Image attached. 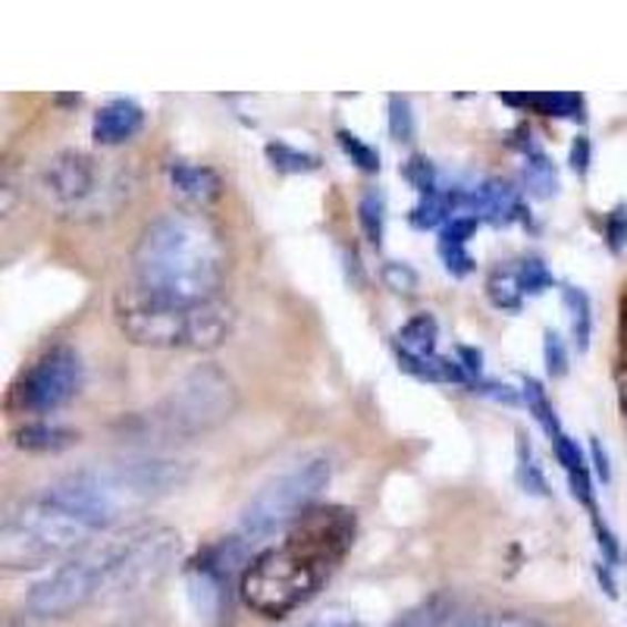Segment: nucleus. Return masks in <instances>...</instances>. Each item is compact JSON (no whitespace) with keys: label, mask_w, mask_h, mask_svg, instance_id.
I'll return each instance as SVG.
<instances>
[{"label":"nucleus","mask_w":627,"mask_h":627,"mask_svg":"<svg viewBox=\"0 0 627 627\" xmlns=\"http://www.w3.org/2000/svg\"><path fill=\"white\" fill-rule=\"evenodd\" d=\"M176 555L179 534L173 527H130L123 534L94 539L92 546L66 558L25 593L22 606L32 618H66L94 599L154 584L176 562Z\"/></svg>","instance_id":"1"},{"label":"nucleus","mask_w":627,"mask_h":627,"mask_svg":"<svg viewBox=\"0 0 627 627\" xmlns=\"http://www.w3.org/2000/svg\"><path fill=\"white\" fill-rule=\"evenodd\" d=\"M354 543V512L311 508L286 536L258 553L239 577L241 603L264 618H286L314 599Z\"/></svg>","instance_id":"2"},{"label":"nucleus","mask_w":627,"mask_h":627,"mask_svg":"<svg viewBox=\"0 0 627 627\" xmlns=\"http://www.w3.org/2000/svg\"><path fill=\"white\" fill-rule=\"evenodd\" d=\"M226 245L202 210H169L151 220L132 248V286L154 296L207 301L220 298Z\"/></svg>","instance_id":"3"},{"label":"nucleus","mask_w":627,"mask_h":627,"mask_svg":"<svg viewBox=\"0 0 627 627\" xmlns=\"http://www.w3.org/2000/svg\"><path fill=\"white\" fill-rule=\"evenodd\" d=\"M113 317L123 336L161 351H210L233 332L236 314L223 298L185 301L154 296L138 286L123 289L113 298Z\"/></svg>","instance_id":"4"},{"label":"nucleus","mask_w":627,"mask_h":627,"mask_svg":"<svg viewBox=\"0 0 627 627\" xmlns=\"http://www.w3.org/2000/svg\"><path fill=\"white\" fill-rule=\"evenodd\" d=\"M97 534H104V527L85 508L48 486L3 517L0 565L41 568L56 558H73L85 546H92V536Z\"/></svg>","instance_id":"5"},{"label":"nucleus","mask_w":627,"mask_h":627,"mask_svg":"<svg viewBox=\"0 0 627 627\" xmlns=\"http://www.w3.org/2000/svg\"><path fill=\"white\" fill-rule=\"evenodd\" d=\"M330 480L332 462L327 455H308L292 467H286L245 502L236 536L251 549L274 534L289 531L296 521L317 508V498L330 486Z\"/></svg>","instance_id":"6"},{"label":"nucleus","mask_w":627,"mask_h":627,"mask_svg":"<svg viewBox=\"0 0 627 627\" xmlns=\"http://www.w3.org/2000/svg\"><path fill=\"white\" fill-rule=\"evenodd\" d=\"M41 195L66 217H107L126 202L130 176L85 151H60L41 173Z\"/></svg>","instance_id":"7"},{"label":"nucleus","mask_w":627,"mask_h":627,"mask_svg":"<svg viewBox=\"0 0 627 627\" xmlns=\"http://www.w3.org/2000/svg\"><path fill=\"white\" fill-rule=\"evenodd\" d=\"M239 395L233 380L214 364L185 373L157 405L145 414L151 433L161 436H198L233 418Z\"/></svg>","instance_id":"8"},{"label":"nucleus","mask_w":627,"mask_h":627,"mask_svg":"<svg viewBox=\"0 0 627 627\" xmlns=\"http://www.w3.org/2000/svg\"><path fill=\"white\" fill-rule=\"evenodd\" d=\"M82 387V361L70 346H54L19 373L7 408L17 414H54Z\"/></svg>","instance_id":"9"},{"label":"nucleus","mask_w":627,"mask_h":627,"mask_svg":"<svg viewBox=\"0 0 627 627\" xmlns=\"http://www.w3.org/2000/svg\"><path fill=\"white\" fill-rule=\"evenodd\" d=\"M248 555V546L239 536L220 539L207 546L188 568V596L195 609L202 611L207 621H223L229 618V603H233V577L236 565Z\"/></svg>","instance_id":"10"},{"label":"nucleus","mask_w":627,"mask_h":627,"mask_svg":"<svg viewBox=\"0 0 627 627\" xmlns=\"http://www.w3.org/2000/svg\"><path fill=\"white\" fill-rule=\"evenodd\" d=\"M464 214L493 226H512L527 220V207L521 202V192L515 185L486 179V183L464 188Z\"/></svg>","instance_id":"11"},{"label":"nucleus","mask_w":627,"mask_h":627,"mask_svg":"<svg viewBox=\"0 0 627 627\" xmlns=\"http://www.w3.org/2000/svg\"><path fill=\"white\" fill-rule=\"evenodd\" d=\"M549 443H553V452H555V462L562 464V471H565V480H568V486H572V496L590 512L593 515H599V505H596V493H593V464L587 462V455H584V449L577 445V440H572L562 426L555 430L553 436H549Z\"/></svg>","instance_id":"12"},{"label":"nucleus","mask_w":627,"mask_h":627,"mask_svg":"<svg viewBox=\"0 0 627 627\" xmlns=\"http://www.w3.org/2000/svg\"><path fill=\"white\" fill-rule=\"evenodd\" d=\"M142 126H145V111L130 97H116L94 113L92 138L97 145H123L135 138Z\"/></svg>","instance_id":"13"},{"label":"nucleus","mask_w":627,"mask_h":627,"mask_svg":"<svg viewBox=\"0 0 627 627\" xmlns=\"http://www.w3.org/2000/svg\"><path fill=\"white\" fill-rule=\"evenodd\" d=\"M166 176H169L173 192H176L183 202L195 204L198 210L220 198V188H223L220 176H217V169H210L207 164H195V161H169Z\"/></svg>","instance_id":"14"},{"label":"nucleus","mask_w":627,"mask_h":627,"mask_svg":"<svg viewBox=\"0 0 627 627\" xmlns=\"http://www.w3.org/2000/svg\"><path fill=\"white\" fill-rule=\"evenodd\" d=\"M505 104L512 107H531V111L543 113V116H555V120H584L587 116V104L580 94H502Z\"/></svg>","instance_id":"15"},{"label":"nucleus","mask_w":627,"mask_h":627,"mask_svg":"<svg viewBox=\"0 0 627 627\" xmlns=\"http://www.w3.org/2000/svg\"><path fill=\"white\" fill-rule=\"evenodd\" d=\"M486 296L496 305L498 311H521L524 301H527V289H524V279L517 264H502L496 267L490 279H486Z\"/></svg>","instance_id":"16"},{"label":"nucleus","mask_w":627,"mask_h":627,"mask_svg":"<svg viewBox=\"0 0 627 627\" xmlns=\"http://www.w3.org/2000/svg\"><path fill=\"white\" fill-rule=\"evenodd\" d=\"M436 339H440V323L433 320V314H418L395 332V351L430 358L436 354Z\"/></svg>","instance_id":"17"},{"label":"nucleus","mask_w":627,"mask_h":627,"mask_svg":"<svg viewBox=\"0 0 627 627\" xmlns=\"http://www.w3.org/2000/svg\"><path fill=\"white\" fill-rule=\"evenodd\" d=\"M524 183H527V188H531L534 195H539V198H549V195L558 192L555 164L549 161V154L543 148H536L531 138L524 142Z\"/></svg>","instance_id":"18"},{"label":"nucleus","mask_w":627,"mask_h":627,"mask_svg":"<svg viewBox=\"0 0 627 627\" xmlns=\"http://www.w3.org/2000/svg\"><path fill=\"white\" fill-rule=\"evenodd\" d=\"M75 440H79V433H73L70 426L44 424V421L17 430V445L25 452H60V449L73 445Z\"/></svg>","instance_id":"19"},{"label":"nucleus","mask_w":627,"mask_h":627,"mask_svg":"<svg viewBox=\"0 0 627 627\" xmlns=\"http://www.w3.org/2000/svg\"><path fill=\"white\" fill-rule=\"evenodd\" d=\"M562 301H565V311H568V320H572L574 346H577V351H587L593 336L590 296L580 286H562Z\"/></svg>","instance_id":"20"},{"label":"nucleus","mask_w":627,"mask_h":627,"mask_svg":"<svg viewBox=\"0 0 627 627\" xmlns=\"http://www.w3.org/2000/svg\"><path fill=\"white\" fill-rule=\"evenodd\" d=\"M358 226L364 233V239L380 248L383 245V233H387V198L380 188H368L361 198H358Z\"/></svg>","instance_id":"21"},{"label":"nucleus","mask_w":627,"mask_h":627,"mask_svg":"<svg viewBox=\"0 0 627 627\" xmlns=\"http://www.w3.org/2000/svg\"><path fill=\"white\" fill-rule=\"evenodd\" d=\"M517 483L524 493L531 496H549V486H546V474L536 462L534 443L524 430H517Z\"/></svg>","instance_id":"22"},{"label":"nucleus","mask_w":627,"mask_h":627,"mask_svg":"<svg viewBox=\"0 0 627 627\" xmlns=\"http://www.w3.org/2000/svg\"><path fill=\"white\" fill-rule=\"evenodd\" d=\"M521 399H524L527 411L534 414L536 424L546 430V436H553L555 430L562 426V421H558V414H555V408L553 402H549V395H546L543 383L534 380V377H524V380H521Z\"/></svg>","instance_id":"23"},{"label":"nucleus","mask_w":627,"mask_h":627,"mask_svg":"<svg viewBox=\"0 0 627 627\" xmlns=\"http://www.w3.org/2000/svg\"><path fill=\"white\" fill-rule=\"evenodd\" d=\"M449 611H452L449 596L436 593V596H430L424 603H418L414 609H408L405 615H399L389 627H443Z\"/></svg>","instance_id":"24"},{"label":"nucleus","mask_w":627,"mask_h":627,"mask_svg":"<svg viewBox=\"0 0 627 627\" xmlns=\"http://www.w3.org/2000/svg\"><path fill=\"white\" fill-rule=\"evenodd\" d=\"M267 161L274 164V169L279 173H311L320 166L317 154H308V151L296 148L289 142H267Z\"/></svg>","instance_id":"25"},{"label":"nucleus","mask_w":627,"mask_h":627,"mask_svg":"<svg viewBox=\"0 0 627 627\" xmlns=\"http://www.w3.org/2000/svg\"><path fill=\"white\" fill-rule=\"evenodd\" d=\"M402 173H405L408 183L418 188L421 198H424V195H433V192H440V173H436L433 161L424 157V154H411L408 164L402 166Z\"/></svg>","instance_id":"26"},{"label":"nucleus","mask_w":627,"mask_h":627,"mask_svg":"<svg viewBox=\"0 0 627 627\" xmlns=\"http://www.w3.org/2000/svg\"><path fill=\"white\" fill-rule=\"evenodd\" d=\"M336 142H339V148L346 151V157H349L351 164L361 166L364 173H377V169H380V154H377V148H370L368 142L358 138L354 132L339 130L336 132Z\"/></svg>","instance_id":"27"},{"label":"nucleus","mask_w":627,"mask_h":627,"mask_svg":"<svg viewBox=\"0 0 627 627\" xmlns=\"http://www.w3.org/2000/svg\"><path fill=\"white\" fill-rule=\"evenodd\" d=\"M389 135L395 142H411L414 138V111L405 94L389 97Z\"/></svg>","instance_id":"28"},{"label":"nucleus","mask_w":627,"mask_h":627,"mask_svg":"<svg viewBox=\"0 0 627 627\" xmlns=\"http://www.w3.org/2000/svg\"><path fill=\"white\" fill-rule=\"evenodd\" d=\"M459 627H549L543 625L539 618H531V615H521V611H486V615H477V618H467Z\"/></svg>","instance_id":"29"},{"label":"nucleus","mask_w":627,"mask_h":627,"mask_svg":"<svg viewBox=\"0 0 627 627\" xmlns=\"http://www.w3.org/2000/svg\"><path fill=\"white\" fill-rule=\"evenodd\" d=\"M517 270H521V279H524V289H527V298L539 296L553 286L555 279L549 274V267L539 258H524L517 260Z\"/></svg>","instance_id":"30"},{"label":"nucleus","mask_w":627,"mask_h":627,"mask_svg":"<svg viewBox=\"0 0 627 627\" xmlns=\"http://www.w3.org/2000/svg\"><path fill=\"white\" fill-rule=\"evenodd\" d=\"M543 361H546V373L558 380L568 373V349L562 342V336L555 330L543 332Z\"/></svg>","instance_id":"31"},{"label":"nucleus","mask_w":627,"mask_h":627,"mask_svg":"<svg viewBox=\"0 0 627 627\" xmlns=\"http://www.w3.org/2000/svg\"><path fill=\"white\" fill-rule=\"evenodd\" d=\"M440 258L452 277H467L474 270V258L467 255V245H459V241L440 239Z\"/></svg>","instance_id":"32"},{"label":"nucleus","mask_w":627,"mask_h":627,"mask_svg":"<svg viewBox=\"0 0 627 627\" xmlns=\"http://www.w3.org/2000/svg\"><path fill=\"white\" fill-rule=\"evenodd\" d=\"M606 245L611 255H621L627 248V204H618L606 214Z\"/></svg>","instance_id":"33"},{"label":"nucleus","mask_w":627,"mask_h":627,"mask_svg":"<svg viewBox=\"0 0 627 627\" xmlns=\"http://www.w3.org/2000/svg\"><path fill=\"white\" fill-rule=\"evenodd\" d=\"M383 277H387L392 292H414L418 289V274L408 264H399V260H389Z\"/></svg>","instance_id":"34"},{"label":"nucleus","mask_w":627,"mask_h":627,"mask_svg":"<svg viewBox=\"0 0 627 627\" xmlns=\"http://www.w3.org/2000/svg\"><path fill=\"white\" fill-rule=\"evenodd\" d=\"M590 161H593V145L587 135H577L572 142V157H568V164L577 176H587V169H590Z\"/></svg>","instance_id":"35"},{"label":"nucleus","mask_w":627,"mask_h":627,"mask_svg":"<svg viewBox=\"0 0 627 627\" xmlns=\"http://www.w3.org/2000/svg\"><path fill=\"white\" fill-rule=\"evenodd\" d=\"M474 392H480V395H490V399L505 402V405H517V402H521V395H517L515 389L505 387V383H493V380H480V383H474Z\"/></svg>","instance_id":"36"},{"label":"nucleus","mask_w":627,"mask_h":627,"mask_svg":"<svg viewBox=\"0 0 627 627\" xmlns=\"http://www.w3.org/2000/svg\"><path fill=\"white\" fill-rule=\"evenodd\" d=\"M590 462H593V474L603 480V483H609L611 480L609 452H606V445H603L599 436H590Z\"/></svg>","instance_id":"37"},{"label":"nucleus","mask_w":627,"mask_h":627,"mask_svg":"<svg viewBox=\"0 0 627 627\" xmlns=\"http://www.w3.org/2000/svg\"><path fill=\"white\" fill-rule=\"evenodd\" d=\"M596 577H599L603 590L609 593L611 599H615V596H618V584H615V577H611V565H606V562H599V565H596Z\"/></svg>","instance_id":"38"},{"label":"nucleus","mask_w":627,"mask_h":627,"mask_svg":"<svg viewBox=\"0 0 627 627\" xmlns=\"http://www.w3.org/2000/svg\"><path fill=\"white\" fill-rule=\"evenodd\" d=\"M618 383H621V408L627 411V364L618 370Z\"/></svg>","instance_id":"39"},{"label":"nucleus","mask_w":627,"mask_h":627,"mask_svg":"<svg viewBox=\"0 0 627 627\" xmlns=\"http://www.w3.org/2000/svg\"><path fill=\"white\" fill-rule=\"evenodd\" d=\"M621 346L627 349V298L621 301Z\"/></svg>","instance_id":"40"}]
</instances>
